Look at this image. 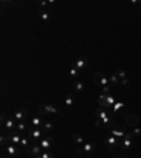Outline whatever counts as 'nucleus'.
I'll return each instance as SVG.
<instances>
[{
    "label": "nucleus",
    "mask_w": 141,
    "mask_h": 158,
    "mask_svg": "<svg viewBox=\"0 0 141 158\" xmlns=\"http://www.w3.org/2000/svg\"><path fill=\"white\" fill-rule=\"evenodd\" d=\"M37 113L41 116H47V114H58L59 113V109L58 107H55V106L52 105H41V106H38L37 107Z\"/></svg>",
    "instance_id": "nucleus-1"
},
{
    "label": "nucleus",
    "mask_w": 141,
    "mask_h": 158,
    "mask_svg": "<svg viewBox=\"0 0 141 158\" xmlns=\"http://www.w3.org/2000/svg\"><path fill=\"white\" fill-rule=\"evenodd\" d=\"M93 82H95V85H97V86H100V88L110 85L109 78H106L102 72H95V73H93Z\"/></svg>",
    "instance_id": "nucleus-2"
},
{
    "label": "nucleus",
    "mask_w": 141,
    "mask_h": 158,
    "mask_svg": "<svg viewBox=\"0 0 141 158\" xmlns=\"http://www.w3.org/2000/svg\"><path fill=\"white\" fill-rule=\"evenodd\" d=\"M120 143H122V140H119V139L114 137V136H107L105 139V144L107 145V150H109L110 153H113V150H114L117 145H120Z\"/></svg>",
    "instance_id": "nucleus-3"
},
{
    "label": "nucleus",
    "mask_w": 141,
    "mask_h": 158,
    "mask_svg": "<svg viewBox=\"0 0 141 158\" xmlns=\"http://www.w3.org/2000/svg\"><path fill=\"white\" fill-rule=\"evenodd\" d=\"M131 145H133V134H131V131H128V133L124 136V139L122 140V143H120V147H122L123 150H128Z\"/></svg>",
    "instance_id": "nucleus-4"
},
{
    "label": "nucleus",
    "mask_w": 141,
    "mask_h": 158,
    "mask_svg": "<svg viewBox=\"0 0 141 158\" xmlns=\"http://www.w3.org/2000/svg\"><path fill=\"white\" fill-rule=\"evenodd\" d=\"M126 124L131 128H136L138 126V116L137 114H127L126 116Z\"/></svg>",
    "instance_id": "nucleus-5"
},
{
    "label": "nucleus",
    "mask_w": 141,
    "mask_h": 158,
    "mask_svg": "<svg viewBox=\"0 0 141 158\" xmlns=\"http://www.w3.org/2000/svg\"><path fill=\"white\" fill-rule=\"evenodd\" d=\"M27 154L28 155H33V157H40L41 155V145L38 144H31L30 147H27Z\"/></svg>",
    "instance_id": "nucleus-6"
},
{
    "label": "nucleus",
    "mask_w": 141,
    "mask_h": 158,
    "mask_svg": "<svg viewBox=\"0 0 141 158\" xmlns=\"http://www.w3.org/2000/svg\"><path fill=\"white\" fill-rule=\"evenodd\" d=\"M114 127H116V128H110V136H114V137H117V139H122V140H123L124 136H126L127 133L124 131L120 126H117V124H114Z\"/></svg>",
    "instance_id": "nucleus-7"
},
{
    "label": "nucleus",
    "mask_w": 141,
    "mask_h": 158,
    "mask_svg": "<svg viewBox=\"0 0 141 158\" xmlns=\"http://www.w3.org/2000/svg\"><path fill=\"white\" fill-rule=\"evenodd\" d=\"M27 117H28V112H27L26 109H20V110H17V112L14 113V119L17 120V123L24 122Z\"/></svg>",
    "instance_id": "nucleus-8"
},
{
    "label": "nucleus",
    "mask_w": 141,
    "mask_h": 158,
    "mask_svg": "<svg viewBox=\"0 0 141 158\" xmlns=\"http://www.w3.org/2000/svg\"><path fill=\"white\" fill-rule=\"evenodd\" d=\"M116 75H117V78L120 79V82H122V85H127L128 83V78H127V73H126V71L122 69V68H117L116 69V72H114Z\"/></svg>",
    "instance_id": "nucleus-9"
},
{
    "label": "nucleus",
    "mask_w": 141,
    "mask_h": 158,
    "mask_svg": "<svg viewBox=\"0 0 141 158\" xmlns=\"http://www.w3.org/2000/svg\"><path fill=\"white\" fill-rule=\"evenodd\" d=\"M70 65L76 67L78 69H85V68L88 67V59H86V58H83V56H81V58H78L76 61H73Z\"/></svg>",
    "instance_id": "nucleus-10"
},
{
    "label": "nucleus",
    "mask_w": 141,
    "mask_h": 158,
    "mask_svg": "<svg viewBox=\"0 0 141 158\" xmlns=\"http://www.w3.org/2000/svg\"><path fill=\"white\" fill-rule=\"evenodd\" d=\"M6 148V153L10 155L11 158H14V157H17L18 155V150H17V145H13V144H7V145H4Z\"/></svg>",
    "instance_id": "nucleus-11"
},
{
    "label": "nucleus",
    "mask_w": 141,
    "mask_h": 158,
    "mask_svg": "<svg viewBox=\"0 0 141 158\" xmlns=\"http://www.w3.org/2000/svg\"><path fill=\"white\" fill-rule=\"evenodd\" d=\"M72 89H73L75 93H82V92L85 90V83L76 79V81H73V83H72Z\"/></svg>",
    "instance_id": "nucleus-12"
},
{
    "label": "nucleus",
    "mask_w": 141,
    "mask_h": 158,
    "mask_svg": "<svg viewBox=\"0 0 141 158\" xmlns=\"http://www.w3.org/2000/svg\"><path fill=\"white\" fill-rule=\"evenodd\" d=\"M52 144H54V140L51 139V137L41 139V141H40V145H41V148H42V150H50V148L52 147Z\"/></svg>",
    "instance_id": "nucleus-13"
},
{
    "label": "nucleus",
    "mask_w": 141,
    "mask_h": 158,
    "mask_svg": "<svg viewBox=\"0 0 141 158\" xmlns=\"http://www.w3.org/2000/svg\"><path fill=\"white\" fill-rule=\"evenodd\" d=\"M95 116H96V119L103 120V119H106V117H109L110 114H109V112H106L105 110V107H97L96 112H95Z\"/></svg>",
    "instance_id": "nucleus-14"
},
{
    "label": "nucleus",
    "mask_w": 141,
    "mask_h": 158,
    "mask_svg": "<svg viewBox=\"0 0 141 158\" xmlns=\"http://www.w3.org/2000/svg\"><path fill=\"white\" fill-rule=\"evenodd\" d=\"M42 133H44V131H42L41 128H31L30 133H28V137L33 139V140H38V139L42 136Z\"/></svg>",
    "instance_id": "nucleus-15"
},
{
    "label": "nucleus",
    "mask_w": 141,
    "mask_h": 158,
    "mask_svg": "<svg viewBox=\"0 0 141 158\" xmlns=\"http://www.w3.org/2000/svg\"><path fill=\"white\" fill-rule=\"evenodd\" d=\"M21 139H23V137H21L20 134H16V133H13V134L9 136V141H10V144H13V145H20Z\"/></svg>",
    "instance_id": "nucleus-16"
},
{
    "label": "nucleus",
    "mask_w": 141,
    "mask_h": 158,
    "mask_svg": "<svg viewBox=\"0 0 141 158\" xmlns=\"http://www.w3.org/2000/svg\"><path fill=\"white\" fill-rule=\"evenodd\" d=\"M82 148H83V153L90 154V153H93V151L96 150V144H93V143H85V144L82 145Z\"/></svg>",
    "instance_id": "nucleus-17"
},
{
    "label": "nucleus",
    "mask_w": 141,
    "mask_h": 158,
    "mask_svg": "<svg viewBox=\"0 0 141 158\" xmlns=\"http://www.w3.org/2000/svg\"><path fill=\"white\" fill-rule=\"evenodd\" d=\"M70 139H72V141H73V143H76L78 145H83V144H85V139H83L81 134L73 133V134L70 136Z\"/></svg>",
    "instance_id": "nucleus-18"
},
{
    "label": "nucleus",
    "mask_w": 141,
    "mask_h": 158,
    "mask_svg": "<svg viewBox=\"0 0 141 158\" xmlns=\"http://www.w3.org/2000/svg\"><path fill=\"white\" fill-rule=\"evenodd\" d=\"M42 119L41 117H33L31 119V126L34 127V128H41L42 127Z\"/></svg>",
    "instance_id": "nucleus-19"
},
{
    "label": "nucleus",
    "mask_w": 141,
    "mask_h": 158,
    "mask_svg": "<svg viewBox=\"0 0 141 158\" xmlns=\"http://www.w3.org/2000/svg\"><path fill=\"white\" fill-rule=\"evenodd\" d=\"M4 127H6L9 131H11L14 127H17V123H14L11 119H7V120H4Z\"/></svg>",
    "instance_id": "nucleus-20"
},
{
    "label": "nucleus",
    "mask_w": 141,
    "mask_h": 158,
    "mask_svg": "<svg viewBox=\"0 0 141 158\" xmlns=\"http://www.w3.org/2000/svg\"><path fill=\"white\" fill-rule=\"evenodd\" d=\"M69 75H70V78H72V79H75V81H76V78H78V75H79V69H78L76 67L70 65V68H69Z\"/></svg>",
    "instance_id": "nucleus-21"
},
{
    "label": "nucleus",
    "mask_w": 141,
    "mask_h": 158,
    "mask_svg": "<svg viewBox=\"0 0 141 158\" xmlns=\"http://www.w3.org/2000/svg\"><path fill=\"white\" fill-rule=\"evenodd\" d=\"M38 17L41 20H44V21H48L51 18V16H50V13L47 10H41V11H38Z\"/></svg>",
    "instance_id": "nucleus-22"
},
{
    "label": "nucleus",
    "mask_w": 141,
    "mask_h": 158,
    "mask_svg": "<svg viewBox=\"0 0 141 158\" xmlns=\"http://www.w3.org/2000/svg\"><path fill=\"white\" fill-rule=\"evenodd\" d=\"M54 128V124L50 123V122H47V123L42 124V127H41V130L44 131V133H51V130Z\"/></svg>",
    "instance_id": "nucleus-23"
},
{
    "label": "nucleus",
    "mask_w": 141,
    "mask_h": 158,
    "mask_svg": "<svg viewBox=\"0 0 141 158\" xmlns=\"http://www.w3.org/2000/svg\"><path fill=\"white\" fill-rule=\"evenodd\" d=\"M99 105H100V107H109L107 102H106V95H103V93L99 96Z\"/></svg>",
    "instance_id": "nucleus-24"
},
{
    "label": "nucleus",
    "mask_w": 141,
    "mask_h": 158,
    "mask_svg": "<svg viewBox=\"0 0 141 158\" xmlns=\"http://www.w3.org/2000/svg\"><path fill=\"white\" fill-rule=\"evenodd\" d=\"M109 82H110V85H119V83H120V79H119L117 75L114 73V75H111V76L109 78Z\"/></svg>",
    "instance_id": "nucleus-25"
},
{
    "label": "nucleus",
    "mask_w": 141,
    "mask_h": 158,
    "mask_svg": "<svg viewBox=\"0 0 141 158\" xmlns=\"http://www.w3.org/2000/svg\"><path fill=\"white\" fill-rule=\"evenodd\" d=\"M65 105L69 106V107L75 105V99H73V96H72V95H68V96L65 97Z\"/></svg>",
    "instance_id": "nucleus-26"
},
{
    "label": "nucleus",
    "mask_w": 141,
    "mask_h": 158,
    "mask_svg": "<svg viewBox=\"0 0 141 158\" xmlns=\"http://www.w3.org/2000/svg\"><path fill=\"white\" fill-rule=\"evenodd\" d=\"M20 145L24 147V148L30 147V137H23V139H21V143H20Z\"/></svg>",
    "instance_id": "nucleus-27"
},
{
    "label": "nucleus",
    "mask_w": 141,
    "mask_h": 158,
    "mask_svg": "<svg viewBox=\"0 0 141 158\" xmlns=\"http://www.w3.org/2000/svg\"><path fill=\"white\" fill-rule=\"evenodd\" d=\"M111 107H113V112H117L119 109H123V107H126V106H124V103H122V102H116Z\"/></svg>",
    "instance_id": "nucleus-28"
},
{
    "label": "nucleus",
    "mask_w": 141,
    "mask_h": 158,
    "mask_svg": "<svg viewBox=\"0 0 141 158\" xmlns=\"http://www.w3.org/2000/svg\"><path fill=\"white\" fill-rule=\"evenodd\" d=\"M37 158H54V154L48 151V153H42L40 157H37Z\"/></svg>",
    "instance_id": "nucleus-29"
},
{
    "label": "nucleus",
    "mask_w": 141,
    "mask_h": 158,
    "mask_svg": "<svg viewBox=\"0 0 141 158\" xmlns=\"http://www.w3.org/2000/svg\"><path fill=\"white\" fill-rule=\"evenodd\" d=\"M131 134H133V136H141V128H138V127L131 128Z\"/></svg>",
    "instance_id": "nucleus-30"
},
{
    "label": "nucleus",
    "mask_w": 141,
    "mask_h": 158,
    "mask_svg": "<svg viewBox=\"0 0 141 158\" xmlns=\"http://www.w3.org/2000/svg\"><path fill=\"white\" fill-rule=\"evenodd\" d=\"M16 128H17L18 131H24V130H26V123H24V122L17 123V127H16Z\"/></svg>",
    "instance_id": "nucleus-31"
},
{
    "label": "nucleus",
    "mask_w": 141,
    "mask_h": 158,
    "mask_svg": "<svg viewBox=\"0 0 141 158\" xmlns=\"http://www.w3.org/2000/svg\"><path fill=\"white\" fill-rule=\"evenodd\" d=\"M102 92H103V95H111V93H110V85H109V86H103V88H102Z\"/></svg>",
    "instance_id": "nucleus-32"
},
{
    "label": "nucleus",
    "mask_w": 141,
    "mask_h": 158,
    "mask_svg": "<svg viewBox=\"0 0 141 158\" xmlns=\"http://www.w3.org/2000/svg\"><path fill=\"white\" fill-rule=\"evenodd\" d=\"M95 127H96V128H100V127H102V120H100V119H96V120H95Z\"/></svg>",
    "instance_id": "nucleus-33"
},
{
    "label": "nucleus",
    "mask_w": 141,
    "mask_h": 158,
    "mask_svg": "<svg viewBox=\"0 0 141 158\" xmlns=\"http://www.w3.org/2000/svg\"><path fill=\"white\" fill-rule=\"evenodd\" d=\"M48 4H50V3H48V1H45V0H42V1H38V6H40V7H42V9H44L45 6H48Z\"/></svg>",
    "instance_id": "nucleus-34"
},
{
    "label": "nucleus",
    "mask_w": 141,
    "mask_h": 158,
    "mask_svg": "<svg viewBox=\"0 0 141 158\" xmlns=\"http://www.w3.org/2000/svg\"><path fill=\"white\" fill-rule=\"evenodd\" d=\"M83 153V148L82 147H76V154H82Z\"/></svg>",
    "instance_id": "nucleus-35"
},
{
    "label": "nucleus",
    "mask_w": 141,
    "mask_h": 158,
    "mask_svg": "<svg viewBox=\"0 0 141 158\" xmlns=\"http://www.w3.org/2000/svg\"><path fill=\"white\" fill-rule=\"evenodd\" d=\"M4 143H6V136H1V144L4 145Z\"/></svg>",
    "instance_id": "nucleus-36"
},
{
    "label": "nucleus",
    "mask_w": 141,
    "mask_h": 158,
    "mask_svg": "<svg viewBox=\"0 0 141 158\" xmlns=\"http://www.w3.org/2000/svg\"><path fill=\"white\" fill-rule=\"evenodd\" d=\"M116 158H126V157H124V155H117Z\"/></svg>",
    "instance_id": "nucleus-37"
},
{
    "label": "nucleus",
    "mask_w": 141,
    "mask_h": 158,
    "mask_svg": "<svg viewBox=\"0 0 141 158\" xmlns=\"http://www.w3.org/2000/svg\"><path fill=\"white\" fill-rule=\"evenodd\" d=\"M1 158H7V157H1Z\"/></svg>",
    "instance_id": "nucleus-38"
},
{
    "label": "nucleus",
    "mask_w": 141,
    "mask_h": 158,
    "mask_svg": "<svg viewBox=\"0 0 141 158\" xmlns=\"http://www.w3.org/2000/svg\"><path fill=\"white\" fill-rule=\"evenodd\" d=\"M140 4H141V1H140Z\"/></svg>",
    "instance_id": "nucleus-39"
}]
</instances>
